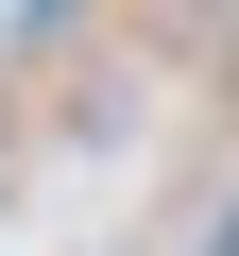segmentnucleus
Segmentation results:
<instances>
[{"mask_svg":"<svg viewBox=\"0 0 239 256\" xmlns=\"http://www.w3.org/2000/svg\"><path fill=\"white\" fill-rule=\"evenodd\" d=\"M0 205H18V154H0Z\"/></svg>","mask_w":239,"mask_h":256,"instance_id":"1","label":"nucleus"}]
</instances>
